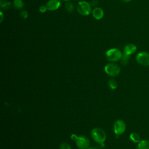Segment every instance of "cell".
Listing matches in <instances>:
<instances>
[{
  "label": "cell",
  "instance_id": "4",
  "mask_svg": "<svg viewBox=\"0 0 149 149\" xmlns=\"http://www.w3.org/2000/svg\"><path fill=\"white\" fill-rule=\"evenodd\" d=\"M104 70L105 73L109 76L115 77L120 73V68L117 64L111 62L107 63L105 66Z\"/></svg>",
  "mask_w": 149,
  "mask_h": 149
},
{
  "label": "cell",
  "instance_id": "3",
  "mask_svg": "<svg viewBox=\"0 0 149 149\" xmlns=\"http://www.w3.org/2000/svg\"><path fill=\"white\" fill-rule=\"evenodd\" d=\"M71 139L76 141V145L80 149H86L90 146V140L85 136H77L73 134L71 136Z\"/></svg>",
  "mask_w": 149,
  "mask_h": 149
},
{
  "label": "cell",
  "instance_id": "19",
  "mask_svg": "<svg viewBox=\"0 0 149 149\" xmlns=\"http://www.w3.org/2000/svg\"><path fill=\"white\" fill-rule=\"evenodd\" d=\"M47 10H48V9H47V7L46 5L45 6V5H41L39 8V11L41 13H44V12H46Z\"/></svg>",
  "mask_w": 149,
  "mask_h": 149
},
{
  "label": "cell",
  "instance_id": "1",
  "mask_svg": "<svg viewBox=\"0 0 149 149\" xmlns=\"http://www.w3.org/2000/svg\"><path fill=\"white\" fill-rule=\"evenodd\" d=\"M91 136L96 143L100 144L103 147L105 146L104 142L107 139V134L103 129L100 127L93 128L91 131Z\"/></svg>",
  "mask_w": 149,
  "mask_h": 149
},
{
  "label": "cell",
  "instance_id": "18",
  "mask_svg": "<svg viewBox=\"0 0 149 149\" xmlns=\"http://www.w3.org/2000/svg\"><path fill=\"white\" fill-rule=\"evenodd\" d=\"M59 149H72L70 146L66 143V142H63L62 144H61L60 146H59Z\"/></svg>",
  "mask_w": 149,
  "mask_h": 149
},
{
  "label": "cell",
  "instance_id": "16",
  "mask_svg": "<svg viewBox=\"0 0 149 149\" xmlns=\"http://www.w3.org/2000/svg\"><path fill=\"white\" fill-rule=\"evenodd\" d=\"M65 8L68 12L72 13L74 10V6L71 2H67L65 5Z\"/></svg>",
  "mask_w": 149,
  "mask_h": 149
},
{
  "label": "cell",
  "instance_id": "22",
  "mask_svg": "<svg viewBox=\"0 0 149 149\" xmlns=\"http://www.w3.org/2000/svg\"><path fill=\"white\" fill-rule=\"evenodd\" d=\"M121 1H123V2H129L132 1V0H121Z\"/></svg>",
  "mask_w": 149,
  "mask_h": 149
},
{
  "label": "cell",
  "instance_id": "21",
  "mask_svg": "<svg viewBox=\"0 0 149 149\" xmlns=\"http://www.w3.org/2000/svg\"><path fill=\"white\" fill-rule=\"evenodd\" d=\"M0 13H1V14H0V15H1V22H2V20H3V15L2 12V11H1Z\"/></svg>",
  "mask_w": 149,
  "mask_h": 149
},
{
  "label": "cell",
  "instance_id": "24",
  "mask_svg": "<svg viewBox=\"0 0 149 149\" xmlns=\"http://www.w3.org/2000/svg\"><path fill=\"white\" fill-rule=\"evenodd\" d=\"M63 1H69V0H63Z\"/></svg>",
  "mask_w": 149,
  "mask_h": 149
},
{
  "label": "cell",
  "instance_id": "2",
  "mask_svg": "<svg viewBox=\"0 0 149 149\" xmlns=\"http://www.w3.org/2000/svg\"><path fill=\"white\" fill-rule=\"evenodd\" d=\"M123 56L122 52L118 48H111L105 52L106 58L110 62H117L121 59Z\"/></svg>",
  "mask_w": 149,
  "mask_h": 149
},
{
  "label": "cell",
  "instance_id": "12",
  "mask_svg": "<svg viewBox=\"0 0 149 149\" xmlns=\"http://www.w3.org/2000/svg\"><path fill=\"white\" fill-rule=\"evenodd\" d=\"M129 138L132 141H133L134 143H137V144L141 140L140 135L136 132L131 133L129 135Z\"/></svg>",
  "mask_w": 149,
  "mask_h": 149
},
{
  "label": "cell",
  "instance_id": "9",
  "mask_svg": "<svg viewBox=\"0 0 149 149\" xmlns=\"http://www.w3.org/2000/svg\"><path fill=\"white\" fill-rule=\"evenodd\" d=\"M136 51L137 47L133 44H128L123 48V54L128 56H130L131 55L134 54Z\"/></svg>",
  "mask_w": 149,
  "mask_h": 149
},
{
  "label": "cell",
  "instance_id": "6",
  "mask_svg": "<svg viewBox=\"0 0 149 149\" xmlns=\"http://www.w3.org/2000/svg\"><path fill=\"white\" fill-rule=\"evenodd\" d=\"M136 61L143 66H149V53L147 51H140L136 55Z\"/></svg>",
  "mask_w": 149,
  "mask_h": 149
},
{
  "label": "cell",
  "instance_id": "8",
  "mask_svg": "<svg viewBox=\"0 0 149 149\" xmlns=\"http://www.w3.org/2000/svg\"><path fill=\"white\" fill-rule=\"evenodd\" d=\"M61 5V0H49L47 3L46 6L48 10L54 11L58 9Z\"/></svg>",
  "mask_w": 149,
  "mask_h": 149
},
{
  "label": "cell",
  "instance_id": "14",
  "mask_svg": "<svg viewBox=\"0 0 149 149\" xmlns=\"http://www.w3.org/2000/svg\"><path fill=\"white\" fill-rule=\"evenodd\" d=\"M108 85L109 87L112 90L116 89L117 88V86H118V84H117L116 81L113 79H111L108 81Z\"/></svg>",
  "mask_w": 149,
  "mask_h": 149
},
{
  "label": "cell",
  "instance_id": "5",
  "mask_svg": "<svg viewBox=\"0 0 149 149\" xmlns=\"http://www.w3.org/2000/svg\"><path fill=\"white\" fill-rule=\"evenodd\" d=\"M126 129V125L125 122L120 119H118L115 121L113 124V130L116 135V137H118L119 135H121L125 133Z\"/></svg>",
  "mask_w": 149,
  "mask_h": 149
},
{
  "label": "cell",
  "instance_id": "15",
  "mask_svg": "<svg viewBox=\"0 0 149 149\" xmlns=\"http://www.w3.org/2000/svg\"><path fill=\"white\" fill-rule=\"evenodd\" d=\"M10 5H11V3L9 2H8V1L2 2V1L1 2V8L5 10L8 9L10 8Z\"/></svg>",
  "mask_w": 149,
  "mask_h": 149
},
{
  "label": "cell",
  "instance_id": "17",
  "mask_svg": "<svg viewBox=\"0 0 149 149\" xmlns=\"http://www.w3.org/2000/svg\"><path fill=\"white\" fill-rule=\"evenodd\" d=\"M129 57L130 56H128V55H126L125 54H123V56L121 58V62L122 63V65H126L128 62H129Z\"/></svg>",
  "mask_w": 149,
  "mask_h": 149
},
{
  "label": "cell",
  "instance_id": "13",
  "mask_svg": "<svg viewBox=\"0 0 149 149\" xmlns=\"http://www.w3.org/2000/svg\"><path fill=\"white\" fill-rule=\"evenodd\" d=\"M13 6L15 9L17 10L21 9L24 6V3L22 1V0H14Z\"/></svg>",
  "mask_w": 149,
  "mask_h": 149
},
{
  "label": "cell",
  "instance_id": "20",
  "mask_svg": "<svg viewBox=\"0 0 149 149\" xmlns=\"http://www.w3.org/2000/svg\"><path fill=\"white\" fill-rule=\"evenodd\" d=\"M20 16L23 19H26L28 16V13L26 10H22L20 12Z\"/></svg>",
  "mask_w": 149,
  "mask_h": 149
},
{
  "label": "cell",
  "instance_id": "23",
  "mask_svg": "<svg viewBox=\"0 0 149 149\" xmlns=\"http://www.w3.org/2000/svg\"><path fill=\"white\" fill-rule=\"evenodd\" d=\"M86 149H97V148H95V147H88V148H87Z\"/></svg>",
  "mask_w": 149,
  "mask_h": 149
},
{
  "label": "cell",
  "instance_id": "7",
  "mask_svg": "<svg viewBox=\"0 0 149 149\" xmlns=\"http://www.w3.org/2000/svg\"><path fill=\"white\" fill-rule=\"evenodd\" d=\"M77 10L79 14L82 16H87L91 12V8L87 2L80 1L78 3Z\"/></svg>",
  "mask_w": 149,
  "mask_h": 149
},
{
  "label": "cell",
  "instance_id": "11",
  "mask_svg": "<svg viewBox=\"0 0 149 149\" xmlns=\"http://www.w3.org/2000/svg\"><path fill=\"white\" fill-rule=\"evenodd\" d=\"M137 149H149V140H141L137 145Z\"/></svg>",
  "mask_w": 149,
  "mask_h": 149
},
{
  "label": "cell",
  "instance_id": "10",
  "mask_svg": "<svg viewBox=\"0 0 149 149\" xmlns=\"http://www.w3.org/2000/svg\"><path fill=\"white\" fill-rule=\"evenodd\" d=\"M92 15L96 20H100L104 17V12L101 8H95L92 11Z\"/></svg>",
  "mask_w": 149,
  "mask_h": 149
}]
</instances>
